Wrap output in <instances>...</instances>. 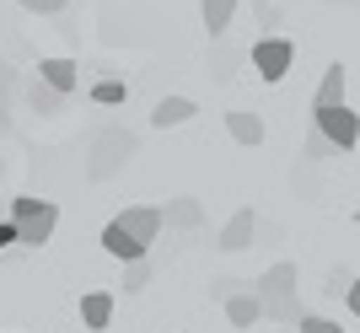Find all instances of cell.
I'll return each mask as SVG.
<instances>
[{"instance_id": "1", "label": "cell", "mask_w": 360, "mask_h": 333, "mask_svg": "<svg viewBox=\"0 0 360 333\" xmlns=\"http://www.w3.org/2000/svg\"><path fill=\"white\" fill-rule=\"evenodd\" d=\"M6 221L16 226V242L22 247H44L49 237H54V226H60V204L54 199H11L6 204Z\"/></svg>"}, {"instance_id": "2", "label": "cell", "mask_w": 360, "mask_h": 333, "mask_svg": "<svg viewBox=\"0 0 360 333\" xmlns=\"http://www.w3.org/2000/svg\"><path fill=\"white\" fill-rule=\"evenodd\" d=\"M129 156H135V135H129V129H103V135L91 140L86 178H91V183H108L124 162H129Z\"/></svg>"}, {"instance_id": "3", "label": "cell", "mask_w": 360, "mask_h": 333, "mask_svg": "<svg viewBox=\"0 0 360 333\" xmlns=\"http://www.w3.org/2000/svg\"><path fill=\"white\" fill-rule=\"evenodd\" d=\"M312 129L328 140L339 156H349V151L360 145V119L349 113V103H339V107H312Z\"/></svg>"}, {"instance_id": "4", "label": "cell", "mask_w": 360, "mask_h": 333, "mask_svg": "<svg viewBox=\"0 0 360 333\" xmlns=\"http://www.w3.org/2000/svg\"><path fill=\"white\" fill-rule=\"evenodd\" d=\"M248 60H253V70L274 86V81L290 76V65H296V44H290V38H258V44L248 48Z\"/></svg>"}, {"instance_id": "5", "label": "cell", "mask_w": 360, "mask_h": 333, "mask_svg": "<svg viewBox=\"0 0 360 333\" xmlns=\"http://www.w3.org/2000/svg\"><path fill=\"white\" fill-rule=\"evenodd\" d=\"M113 226H119L129 242H140V247L150 253V242L162 237V210H156V204H129V210H124Z\"/></svg>"}, {"instance_id": "6", "label": "cell", "mask_w": 360, "mask_h": 333, "mask_svg": "<svg viewBox=\"0 0 360 333\" xmlns=\"http://www.w3.org/2000/svg\"><path fill=\"white\" fill-rule=\"evenodd\" d=\"M32 76L44 81L49 91L70 97V91L81 86V65H75V60H65V54H54V60H38V70H32Z\"/></svg>"}, {"instance_id": "7", "label": "cell", "mask_w": 360, "mask_h": 333, "mask_svg": "<svg viewBox=\"0 0 360 333\" xmlns=\"http://www.w3.org/2000/svg\"><path fill=\"white\" fill-rule=\"evenodd\" d=\"M156 210H162V226H178V231L205 226V204H199V199H188V194L167 199V204H156Z\"/></svg>"}, {"instance_id": "8", "label": "cell", "mask_w": 360, "mask_h": 333, "mask_svg": "<svg viewBox=\"0 0 360 333\" xmlns=\"http://www.w3.org/2000/svg\"><path fill=\"white\" fill-rule=\"evenodd\" d=\"M269 296H296V263H274V269L258 274L253 301H269Z\"/></svg>"}, {"instance_id": "9", "label": "cell", "mask_w": 360, "mask_h": 333, "mask_svg": "<svg viewBox=\"0 0 360 333\" xmlns=\"http://www.w3.org/2000/svg\"><path fill=\"white\" fill-rule=\"evenodd\" d=\"M188 119H199L194 97H162V103L150 107V124H156V129H178V124H188Z\"/></svg>"}, {"instance_id": "10", "label": "cell", "mask_w": 360, "mask_h": 333, "mask_svg": "<svg viewBox=\"0 0 360 333\" xmlns=\"http://www.w3.org/2000/svg\"><path fill=\"white\" fill-rule=\"evenodd\" d=\"M226 135L237 140V145H264V119H258L253 107H231L226 113Z\"/></svg>"}, {"instance_id": "11", "label": "cell", "mask_w": 360, "mask_h": 333, "mask_svg": "<svg viewBox=\"0 0 360 333\" xmlns=\"http://www.w3.org/2000/svg\"><path fill=\"white\" fill-rule=\"evenodd\" d=\"M345 91H349V70L339 60L323 70V81H317V97H312V107H339L345 103Z\"/></svg>"}, {"instance_id": "12", "label": "cell", "mask_w": 360, "mask_h": 333, "mask_svg": "<svg viewBox=\"0 0 360 333\" xmlns=\"http://www.w3.org/2000/svg\"><path fill=\"white\" fill-rule=\"evenodd\" d=\"M253 231H258V215L253 210H237L221 226V247H226V253H242V247H253Z\"/></svg>"}, {"instance_id": "13", "label": "cell", "mask_w": 360, "mask_h": 333, "mask_svg": "<svg viewBox=\"0 0 360 333\" xmlns=\"http://www.w3.org/2000/svg\"><path fill=\"white\" fill-rule=\"evenodd\" d=\"M81 322H86L91 333H103L108 322H113V296H108V290H86V296H81Z\"/></svg>"}, {"instance_id": "14", "label": "cell", "mask_w": 360, "mask_h": 333, "mask_svg": "<svg viewBox=\"0 0 360 333\" xmlns=\"http://www.w3.org/2000/svg\"><path fill=\"white\" fill-rule=\"evenodd\" d=\"M16 91L27 97V107H32V113H60V107H65V97H60V91H49V86H44L38 76L16 81Z\"/></svg>"}, {"instance_id": "15", "label": "cell", "mask_w": 360, "mask_h": 333, "mask_svg": "<svg viewBox=\"0 0 360 333\" xmlns=\"http://www.w3.org/2000/svg\"><path fill=\"white\" fill-rule=\"evenodd\" d=\"M103 253H108V258H119V263H135V258H146V247L129 242V237H124V231L108 221V226H103Z\"/></svg>"}, {"instance_id": "16", "label": "cell", "mask_w": 360, "mask_h": 333, "mask_svg": "<svg viewBox=\"0 0 360 333\" xmlns=\"http://www.w3.org/2000/svg\"><path fill=\"white\" fill-rule=\"evenodd\" d=\"M199 16H205V32L221 38L231 27V16H237V0H199Z\"/></svg>"}, {"instance_id": "17", "label": "cell", "mask_w": 360, "mask_h": 333, "mask_svg": "<svg viewBox=\"0 0 360 333\" xmlns=\"http://www.w3.org/2000/svg\"><path fill=\"white\" fill-rule=\"evenodd\" d=\"M258 318L285 322V328H290V322L301 318V301H296V296H269V301H258Z\"/></svg>"}, {"instance_id": "18", "label": "cell", "mask_w": 360, "mask_h": 333, "mask_svg": "<svg viewBox=\"0 0 360 333\" xmlns=\"http://www.w3.org/2000/svg\"><path fill=\"white\" fill-rule=\"evenodd\" d=\"M226 322H231V328H253V322H258L253 290H248V296H226Z\"/></svg>"}, {"instance_id": "19", "label": "cell", "mask_w": 360, "mask_h": 333, "mask_svg": "<svg viewBox=\"0 0 360 333\" xmlns=\"http://www.w3.org/2000/svg\"><path fill=\"white\" fill-rule=\"evenodd\" d=\"M91 103H97V107H119V103H129V86L113 81V76H103L97 86H91Z\"/></svg>"}, {"instance_id": "20", "label": "cell", "mask_w": 360, "mask_h": 333, "mask_svg": "<svg viewBox=\"0 0 360 333\" xmlns=\"http://www.w3.org/2000/svg\"><path fill=\"white\" fill-rule=\"evenodd\" d=\"M150 285V258H135V263H124V296H140Z\"/></svg>"}, {"instance_id": "21", "label": "cell", "mask_w": 360, "mask_h": 333, "mask_svg": "<svg viewBox=\"0 0 360 333\" xmlns=\"http://www.w3.org/2000/svg\"><path fill=\"white\" fill-rule=\"evenodd\" d=\"M296 328H301V333H345L333 318H317V312H301V318H296Z\"/></svg>"}, {"instance_id": "22", "label": "cell", "mask_w": 360, "mask_h": 333, "mask_svg": "<svg viewBox=\"0 0 360 333\" xmlns=\"http://www.w3.org/2000/svg\"><path fill=\"white\" fill-rule=\"evenodd\" d=\"M16 81H22V76H16L11 65L0 60V113H6V107H11V97H16Z\"/></svg>"}, {"instance_id": "23", "label": "cell", "mask_w": 360, "mask_h": 333, "mask_svg": "<svg viewBox=\"0 0 360 333\" xmlns=\"http://www.w3.org/2000/svg\"><path fill=\"white\" fill-rule=\"evenodd\" d=\"M328 156H339V151H333L328 140H323V135L312 129V135H307V162H328Z\"/></svg>"}, {"instance_id": "24", "label": "cell", "mask_w": 360, "mask_h": 333, "mask_svg": "<svg viewBox=\"0 0 360 333\" xmlns=\"http://www.w3.org/2000/svg\"><path fill=\"white\" fill-rule=\"evenodd\" d=\"M242 60V54H226V48H221V54H215V60H210V76L215 81H226V76H231V65H237Z\"/></svg>"}, {"instance_id": "25", "label": "cell", "mask_w": 360, "mask_h": 333, "mask_svg": "<svg viewBox=\"0 0 360 333\" xmlns=\"http://www.w3.org/2000/svg\"><path fill=\"white\" fill-rule=\"evenodd\" d=\"M70 0H27V11H38V16H60Z\"/></svg>"}, {"instance_id": "26", "label": "cell", "mask_w": 360, "mask_h": 333, "mask_svg": "<svg viewBox=\"0 0 360 333\" xmlns=\"http://www.w3.org/2000/svg\"><path fill=\"white\" fill-rule=\"evenodd\" d=\"M11 242H16V226H11V221H0V253H6Z\"/></svg>"}, {"instance_id": "27", "label": "cell", "mask_w": 360, "mask_h": 333, "mask_svg": "<svg viewBox=\"0 0 360 333\" xmlns=\"http://www.w3.org/2000/svg\"><path fill=\"white\" fill-rule=\"evenodd\" d=\"M22 6H27V0H22Z\"/></svg>"}]
</instances>
